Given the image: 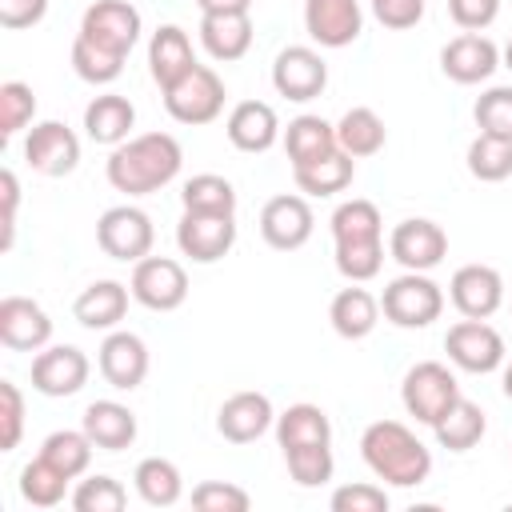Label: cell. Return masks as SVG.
<instances>
[{
    "label": "cell",
    "mask_w": 512,
    "mask_h": 512,
    "mask_svg": "<svg viewBox=\"0 0 512 512\" xmlns=\"http://www.w3.org/2000/svg\"><path fill=\"white\" fill-rule=\"evenodd\" d=\"M24 160L32 172L40 176H68L76 164H80V140L68 124L60 120H44V124H32L28 140H24Z\"/></svg>",
    "instance_id": "4fadbf2b"
},
{
    "label": "cell",
    "mask_w": 512,
    "mask_h": 512,
    "mask_svg": "<svg viewBox=\"0 0 512 512\" xmlns=\"http://www.w3.org/2000/svg\"><path fill=\"white\" fill-rule=\"evenodd\" d=\"M292 176H296V188L308 192V196H336V192H344L352 184L356 160L344 148H336V152H328V156H320L312 164L292 168Z\"/></svg>",
    "instance_id": "f1b7e54d"
},
{
    "label": "cell",
    "mask_w": 512,
    "mask_h": 512,
    "mask_svg": "<svg viewBox=\"0 0 512 512\" xmlns=\"http://www.w3.org/2000/svg\"><path fill=\"white\" fill-rule=\"evenodd\" d=\"M92 440H88V432L80 428V432H72V428H60V432H52V436H44V444H40V456L48 460V464H56L68 480H76L88 464H92Z\"/></svg>",
    "instance_id": "8d00e7d4"
},
{
    "label": "cell",
    "mask_w": 512,
    "mask_h": 512,
    "mask_svg": "<svg viewBox=\"0 0 512 512\" xmlns=\"http://www.w3.org/2000/svg\"><path fill=\"white\" fill-rule=\"evenodd\" d=\"M80 36L128 56L132 44L140 40V12L128 0H96V4H88L84 20H80Z\"/></svg>",
    "instance_id": "9a60e30c"
},
{
    "label": "cell",
    "mask_w": 512,
    "mask_h": 512,
    "mask_svg": "<svg viewBox=\"0 0 512 512\" xmlns=\"http://www.w3.org/2000/svg\"><path fill=\"white\" fill-rule=\"evenodd\" d=\"M448 296L456 304L460 316L468 320H488L500 304H504V280L496 268L488 264H464L452 272V284H448Z\"/></svg>",
    "instance_id": "2e32d148"
},
{
    "label": "cell",
    "mask_w": 512,
    "mask_h": 512,
    "mask_svg": "<svg viewBox=\"0 0 512 512\" xmlns=\"http://www.w3.org/2000/svg\"><path fill=\"white\" fill-rule=\"evenodd\" d=\"M380 308L396 328H428L444 312V292L424 272H404V276L388 280Z\"/></svg>",
    "instance_id": "5b68a950"
},
{
    "label": "cell",
    "mask_w": 512,
    "mask_h": 512,
    "mask_svg": "<svg viewBox=\"0 0 512 512\" xmlns=\"http://www.w3.org/2000/svg\"><path fill=\"white\" fill-rule=\"evenodd\" d=\"M132 124H136V108H132L128 96L104 92V96H96V100L84 108V132H88V140H96V144H112V148L124 144L128 132H132Z\"/></svg>",
    "instance_id": "4316f807"
},
{
    "label": "cell",
    "mask_w": 512,
    "mask_h": 512,
    "mask_svg": "<svg viewBox=\"0 0 512 512\" xmlns=\"http://www.w3.org/2000/svg\"><path fill=\"white\" fill-rule=\"evenodd\" d=\"M276 440L280 448H304V444H332L328 412L316 404H292L276 416Z\"/></svg>",
    "instance_id": "4dcf8cb0"
},
{
    "label": "cell",
    "mask_w": 512,
    "mask_h": 512,
    "mask_svg": "<svg viewBox=\"0 0 512 512\" xmlns=\"http://www.w3.org/2000/svg\"><path fill=\"white\" fill-rule=\"evenodd\" d=\"M304 28L320 48H344L360 36V0H304Z\"/></svg>",
    "instance_id": "ac0fdd59"
},
{
    "label": "cell",
    "mask_w": 512,
    "mask_h": 512,
    "mask_svg": "<svg viewBox=\"0 0 512 512\" xmlns=\"http://www.w3.org/2000/svg\"><path fill=\"white\" fill-rule=\"evenodd\" d=\"M132 480H136L140 500L152 504V508H172V504L184 496V476H180V468H176L172 460H164V456L140 460L136 472H132Z\"/></svg>",
    "instance_id": "836d02e7"
},
{
    "label": "cell",
    "mask_w": 512,
    "mask_h": 512,
    "mask_svg": "<svg viewBox=\"0 0 512 512\" xmlns=\"http://www.w3.org/2000/svg\"><path fill=\"white\" fill-rule=\"evenodd\" d=\"M52 340L48 312L28 296H4L0 300V344L12 352H40Z\"/></svg>",
    "instance_id": "e0dca14e"
},
{
    "label": "cell",
    "mask_w": 512,
    "mask_h": 512,
    "mask_svg": "<svg viewBox=\"0 0 512 512\" xmlns=\"http://www.w3.org/2000/svg\"><path fill=\"white\" fill-rule=\"evenodd\" d=\"M332 512H388V492L380 484H344L332 492Z\"/></svg>",
    "instance_id": "7dc6e473"
},
{
    "label": "cell",
    "mask_w": 512,
    "mask_h": 512,
    "mask_svg": "<svg viewBox=\"0 0 512 512\" xmlns=\"http://www.w3.org/2000/svg\"><path fill=\"white\" fill-rule=\"evenodd\" d=\"M196 64L192 56V40L180 24H160L152 32V44H148V72L160 88H168L172 80H180L188 68Z\"/></svg>",
    "instance_id": "484cf974"
},
{
    "label": "cell",
    "mask_w": 512,
    "mask_h": 512,
    "mask_svg": "<svg viewBox=\"0 0 512 512\" xmlns=\"http://www.w3.org/2000/svg\"><path fill=\"white\" fill-rule=\"evenodd\" d=\"M48 12V0H0V24L4 28H32Z\"/></svg>",
    "instance_id": "f907efd6"
},
{
    "label": "cell",
    "mask_w": 512,
    "mask_h": 512,
    "mask_svg": "<svg viewBox=\"0 0 512 512\" xmlns=\"http://www.w3.org/2000/svg\"><path fill=\"white\" fill-rule=\"evenodd\" d=\"M152 240H156V232H152L148 212H140L132 204H116L96 220V244L112 260L136 264V260H144L152 252Z\"/></svg>",
    "instance_id": "8992f818"
},
{
    "label": "cell",
    "mask_w": 512,
    "mask_h": 512,
    "mask_svg": "<svg viewBox=\"0 0 512 512\" xmlns=\"http://www.w3.org/2000/svg\"><path fill=\"white\" fill-rule=\"evenodd\" d=\"M284 464L292 472V480L300 488H320L332 480L336 472V460H332V448L328 444H304V448H284Z\"/></svg>",
    "instance_id": "60d3db41"
},
{
    "label": "cell",
    "mask_w": 512,
    "mask_h": 512,
    "mask_svg": "<svg viewBox=\"0 0 512 512\" xmlns=\"http://www.w3.org/2000/svg\"><path fill=\"white\" fill-rule=\"evenodd\" d=\"M484 428H488V420H484L480 404H472V400H464V396L432 424L440 448H448V452H468V448H476L480 436H484Z\"/></svg>",
    "instance_id": "d6a6232c"
},
{
    "label": "cell",
    "mask_w": 512,
    "mask_h": 512,
    "mask_svg": "<svg viewBox=\"0 0 512 512\" xmlns=\"http://www.w3.org/2000/svg\"><path fill=\"white\" fill-rule=\"evenodd\" d=\"M332 240L336 244H376L384 240V220L372 200H344L332 212Z\"/></svg>",
    "instance_id": "e575fe53"
},
{
    "label": "cell",
    "mask_w": 512,
    "mask_h": 512,
    "mask_svg": "<svg viewBox=\"0 0 512 512\" xmlns=\"http://www.w3.org/2000/svg\"><path fill=\"white\" fill-rule=\"evenodd\" d=\"M328 84V64L316 48L308 44H288L276 60H272V88L284 96V100H316Z\"/></svg>",
    "instance_id": "9c48e42d"
},
{
    "label": "cell",
    "mask_w": 512,
    "mask_h": 512,
    "mask_svg": "<svg viewBox=\"0 0 512 512\" xmlns=\"http://www.w3.org/2000/svg\"><path fill=\"white\" fill-rule=\"evenodd\" d=\"M0 188H4V236H0V248L8 252L12 240H16V204H20V184H16L12 168L0 172Z\"/></svg>",
    "instance_id": "816d5d0a"
},
{
    "label": "cell",
    "mask_w": 512,
    "mask_h": 512,
    "mask_svg": "<svg viewBox=\"0 0 512 512\" xmlns=\"http://www.w3.org/2000/svg\"><path fill=\"white\" fill-rule=\"evenodd\" d=\"M36 116V96L28 84L8 80L0 84V136H16L20 128H28Z\"/></svg>",
    "instance_id": "ee69618b"
},
{
    "label": "cell",
    "mask_w": 512,
    "mask_h": 512,
    "mask_svg": "<svg viewBox=\"0 0 512 512\" xmlns=\"http://www.w3.org/2000/svg\"><path fill=\"white\" fill-rule=\"evenodd\" d=\"M272 424H276V412H272V400L264 392H236L216 412V432L232 444H252Z\"/></svg>",
    "instance_id": "44dd1931"
},
{
    "label": "cell",
    "mask_w": 512,
    "mask_h": 512,
    "mask_svg": "<svg viewBox=\"0 0 512 512\" xmlns=\"http://www.w3.org/2000/svg\"><path fill=\"white\" fill-rule=\"evenodd\" d=\"M472 116H476V128L484 132V136H496V140H512V88H488L480 100H476V108H472Z\"/></svg>",
    "instance_id": "7bdbcfd3"
},
{
    "label": "cell",
    "mask_w": 512,
    "mask_h": 512,
    "mask_svg": "<svg viewBox=\"0 0 512 512\" xmlns=\"http://www.w3.org/2000/svg\"><path fill=\"white\" fill-rule=\"evenodd\" d=\"M180 204L184 212H224L236 216V188L216 176V172H200L180 188Z\"/></svg>",
    "instance_id": "d590c367"
},
{
    "label": "cell",
    "mask_w": 512,
    "mask_h": 512,
    "mask_svg": "<svg viewBox=\"0 0 512 512\" xmlns=\"http://www.w3.org/2000/svg\"><path fill=\"white\" fill-rule=\"evenodd\" d=\"M368 4H372V16L392 32L416 28L424 16V0H368Z\"/></svg>",
    "instance_id": "c3c4849f"
},
{
    "label": "cell",
    "mask_w": 512,
    "mask_h": 512,
    "mask_svg": "<svg viewBox=\"0 0 512 512\" xmlns=\"http://www.w3.org/2000/svg\"><path fill=\"white\" fill-rule=\"evenodd\" d=\"M504 68H508V72H512V40H508V44H504Z\"/></svg>",
    "instance_id": "11a10c76"
},
{
    "label": "cell",
    "mask_w": 512,
    "mask_h": 512,
    "mask_svg": "<svg viewBox=\"0 0 512 512\" xmlns=\"http://www.w3.org/2000/svg\"><path fill=\"white\" fill-rule=\"evenodd\" d=\"M132 300L152 312H172L188 300V272L172 256H144L132 268Z\"/></svg>",
    "instance_id": "52a82bcc"
},
{
    "label": "cell",
    "mask_w": 512,
    "mask_h": 512,
    "mask_svg": "<svg viewBox=\"0 0 512 512\" xmlns=\"http://www.w3.org/2000/svg\"><path fill=\"white\" fill-rule=\"evenodd\" d=\"M312 228H316V216H312V208H308L304 196L284 192V196H272V200L260 208V236H264V244L276 248V252H296V248H304L308 236H312Z\"/></svg>",
    "instance_id": "8fae6325"
},
{
    "label": "cell",
    "mask_w": 512,
    "mask_h": 512,
    "mask_svg": "<svg viewBox=\"0 0 512 512\" xmlns=\"http://www.w3.org/2000/svg\"><path fill=\"white\" fill-rule=\"evenodd\" d=\"M164 108L176 124H212L224 108V80L208 64H192L164 88Z\"/></svg>",
    "instance_id": "277c9868"
},
{
    "label": "cell",
    "mask_w": 512,
    "mask_h": 512,
    "mask_svg": "<svg viewBox=\"0 0 512 512\" xmlns=\"http://www.w3.org/2000/svg\"><path fill=\"white\" fill-rule=\"evenodd\" d=\"M328 320H332V328L344 336V340H364L372 328H376V320H380V300L368 292V288H340L336 296H332V308H328Z\"/></svg>",
    "instance_id": "83f0119b"
},
{
    "label": "cell",
    "mask_w": 512,
    "mask_h": 512,
    "mask_svg": "<svg viewBox=\"0 0 512 512\" xmlns=\"http://www.w3.org/2000/svg\"><path fill=\"white\" fill-rule=\"evenodd\" d=\"M80 428L88 432V440L104 452H120L136 440V416L132 408H124L120 400H92L84 408V420Z\"/></svg>",
    "instance_id": "d4e9b609"
},
{
    "label": "cell",
    "mask_w": 512,
    "mask_h": 512,
    "mask_svg": "<svg viewBox=\"0 0 512 512\" xmlns=\"http://www.w3.org/2000/svg\"><path fill=\"white\" fill-rule=\"evenodd\" d=\"M504 396H508V400H512V364H508V368H504Z\"/></svg>",
    "instance_id": "db71d44e"
},
{
    "label": "cell",
    "mask_w": 512,
    "mask_h": 512,
    "mask_svg": "<svg viewBox=\"0 0 512 512\" xmlns=\"http://www.w3.org/2000/svg\"><path fill=\"white\" fill-rule=\"evenodd\" d=\"M232 148L240 152H268L280 136V120H276V108L264 104V100H240L232 112H228V124H224Z\"/></svg>",
    "instance_id": "7402d4cb"
},
{
    "label": "cell",
    "mask_w": 512,
    "mask_h": 512,
    "mask_svg": "<svg viewBox=\"0 0 512 512\" xmlns=\"http://www.w3.org/2000/svg\"><path fill=\"white\" fill-rule=\"evenodd\" d=\"M180 160L184 152L172 132H144V136H128L124 144H116L104 172L116 192L148 196V192H160L168 180H176Z\"/></svg>",
    "instance_id": "6da1fadb"
},
{
    "label": "cell",
    "mask_w": 512,
    "mask_h": 512,
    "mask_svg": "<svg viewBox=\"0 0 512 512\" xmlns=\"http://www.w3.org/2000/svg\"><path fill=\"white\" fill-rule=\"evenodd\" d=\"M128 292H132V288H124L120 280H96V284H88V288L76 296L72 316H76L88 332H108V328H116V324L124 320V312H128Z\"/></svg>",
    "instance_id": "cb8c5ba5"
},
{
    "label": "cell",
    "mask_w": 512,
    "mask_h": 512,
    "mask_svg": "<svg viewBox=\"0 0 512 512\" xmlns=\"http://www.w3.org/2000/svg\"><path fill=\"white\" fill-rule=\"evenodd\" d=\"M384 140H388V128H384V120L372 112V108H348L344 116H340V124H336V144L352 156V160H360V156H376L380 148H384Z\"/></svg>",
    "instance_id": "1f68e13d"
},
{
    "label": "cell",
    "mask_w": 512,
    "mask_h": 512,
    "mask_svg": "<svg viewBox=\"0 0 512 512\" xmlns=\"http://www.w3.org/2000/svg\"><path fill=\"white\" fill-rule=\"evenodd\" d=\"M360 456L372 468V476L384 480V484H392V488H416L432 472V452L400 420H376V424H368L364 436H360Z\"/></svg>",
    "instance_id": "7a4b0ae2"
},
{
    "label": "cell",
    "mask_w": 512,
    "mask_h": 512,
    "mask_svg": "<svg viewBox=\"0 0 512 512\" xmlns=\"http://www.w3.org/2000/svg\"><path fill=\"white\" fill-rule=\"evenodd\" d=\"M200 44L220 64L240 60L252 48V20H248V12H204L200 16Z\"/></svg>",
    "instance_id": "603a6c76"
},
{
    "label": "cell",
    "mask_w": 512,
    "mask_h": 512,
    "mask_svg": "<svg viewBox=\"0 0 512 512\" xmlns=\"http://www.w3.org/2000/svg\"><path fill=\"white\" fill-rule=\"evenodd\" d=\"M124 504H128V492L112 476H88L72 492V508L76 512H120Z\"/></svg>",
    "instance_id": "b9f144b4"
},
{
    "label": "cell",
    "mask_w": 512,
    "mask_h": 512,
    "mask_svg": "<svg viewBox=\"0 0 512 512\" xmlns=\"http://www.w3.org/2000/svg\"><path fill=\"white\" fill-rule=\"evenodd\" d=\"M468 172L476 180H488V184L508 180L512 176V140H496V136H484L480 132L468 144Z\"/></svg>",
    "instance_id": "ab89813d"
},
{
    "label": "cell",
    "mask_w": 512,
    "mask_h": 512,
    "mask_svg": "<svg viewBox=\"0 0 512 512\" xmlns=\"http://www.w3.org/2000/svg\"><path fill=\"white\" fill-rule=\"evenodd\" d=\"M124 60H128V56H120V52H112V48H100L96 40H88V36H80V32H76V40H72V68H76V76L88 80V84H112V80L124 72Z\"/></svg>",
    "instance_id": "f35d334b"
},
{
    "label": "cell",
    "mask_w": 512,
    "mask_h": 512,
    "mask_svg": "<svg viewBox=\"0 0 512 512\" xmlns=\"http://www.w3.org/2000/svg\"><path fill=\"white\" fill-rule=\"evenodd\" d=\"M400 400L408 408V416H416L420 424H436L456 400H460V384L452 376L448 364L440 360H420L404 372V384H400Z\"/></svg>",
    "instance_id": "3957f363"
},
{
    "label": "cell",
    "mask_w": 512,
    "mask_h": 512,
    "mask_svg": "<svg viewBox=\"0 0 512 512\" xmlns=\"http://www.w3.org/2000/svg\"><path fill=\"white\" fill-rule=\"evenodd\" d=\"M248 504H252V496L228 480H204L192 488V508H200V512H248Z\"/></svg>",
    "instance_id": "f6af8a7d"
},
{
    "label": "cell",
    "mask_w": 512,
    "mask_h": 512,
    "mask_svg": "<svg viewBox=\"0 0 512 512\" xmlns=\"http://www.w3.org/2000/svg\"><path fill=\"white\" fill-rule=\"evenodd\" d=\"M444 352H448V360H452L456 368L484 376V372H496V368L504 364V336H500L488 320H468V316H464L460 324L448 328Z\"/></svg>",
    "instance_id": "ba28073f"
},
{
    "label": "cell",
    "mask_w": 512,
    "mask_h": 512,
    "mask_svg": "<svg viewBox=\"0 0 512 512\" xmlns=\"http://www.w3.org/2000/svg\"><path fill=\"white\" fill-rule=\"evenodd\" d=\"M64 492H68V476H64L56 464H48L44 456H36V460H28V464L20 468V496H24L28 504H36V508H56V504L64 500Z\"/></svg>",
    "instance_id": "74e56055"
},
{
    "label": "cell",
    "mask_w": 512,
    "mask_h": 512,
    "mask_svg": "<svg viewBox=\"0 0 512 512\" xmlns=\"http://www.w3.org/2000/svg\"><path fill=\"white\" fill-rule=\"evenodd\" d=\"M440 68L456 84H480L500 68V48L480 32H464L440 48Z\"/></svg>",
    "instance_id": "ffe728a7"
},
{
    "label": "cell",
    "mask_w": 512,
    "mask_h": 512,
    "mask_svg": "<svg viewBox=\"0 0 512 512\" xmlns=\"http://www.w3.org/2000/svg\"><path fill=\"white\" fill-rule=\"evenodd\" d=\"M88 356L72 344H52L32 356V388L40 396H76L88 384Z\"/></svg>",
    "instance_id": "7c38bea8"
},
{
    "label": "cell",
    "mask_w": 512,
    "mask_h": 512,
    "mask_svg": "<svg viewBox=\"0 0 512 512\" xmlns=\"http://www.w3.org/2000/svg\"><path fill=\"white\" fill-rule=\"evenodd\" d=\"M100 376L120 388V392H132L144 384L148 376V344L136 336V332H108L104 344H100Z\"/></svg>",
    "instance_id": "d6986e66"
},
{
    "label": "cell",
    "mask_w": 512,
    "mask_h": 512,
    "mask_svg": "<svg viewBox=\"0 0 512 512\" xmlns=\"http://www.w3.org/2000/svg\"><path fill=\"white\" fill-rule=\"evenodd\" d=\"M24 436V396L12 380H0V448L12 452Z\"/></svg>",
    "instance_id": "bcb514c9"
},
{
    "label": "cell",
    "mask_w": 512,
    "mask_h": 512,
    "mask_svg": "<svg viewBox=\"0 0 512 512\" xmlns=\"http://www.w3.org/2000/svg\"><path fill=\"white\" fill-rule=\"evenodd\" d=\"M176 244L196 264H216L236 244V216L224 212H184L176 224Z\"/></svg>",
    "instance_id": "30bf717a"
},
{
    "label": "cell",
    "mask_w": 512,
    "mask_h": 512,
    "mask_svg": "<svg viewBox=\"0 0 512 512\" xmlns=\"http://www.w3.org/2000/svg\"><path fill=\"white\" fill-rule=\"evenodd\" d=\"M388 252L408 272H428L448 256V236H444V228L436 220H424V216L400 220L392 228V236H388Z\"/></svg>",
    "instance_id": "5bb4252c"
},
{
    "label": "cell",
    "mask_w": 512,
    "mask_h": 512,
    "mask_svg": "<svg viewBox=\"0 0 512 512\" xmlns=\"http://www.w3.org/2000/svg\"><path fill=\"white\" fill-rule=\"evenodd\" d=\"M336 148H340L336 144V124H328L320 116H296L288 124V132H284V152H288L292 168L312 164V160H320V156H328Z\"/></svg>",
    "instance_id": "f546056e"
},
{
    "label": "cell",
    "mask_w": 512,
    "mask_h": 512,
    "mask_svg": "<svg viewBox=\"0 0 512 512\" xmlns=\"http://www.w3.org/2000/svg\"><path fill=\"white\" fill-rule=\"evenodd\" d=\"M200 12H248L252 0H196Z\"/></svg>",
    "instance_id": "f5cc1de1"
},
{
    "label": "cell",
    "mask_w": 512,
    "mask_h": 512,
    "mask_svg": "<svg viewBox=\"0 0 512 512\" xmlns=\"http://www.w3.org/2000/svg\"><path fill=\"white\" fill-rule=\"evenodd\" d=\"M448 16L464 32H480L500 16V0H448Z\"/></svg>",
    "instance_id": "681fc988"
}]
</instances>
